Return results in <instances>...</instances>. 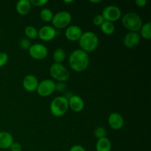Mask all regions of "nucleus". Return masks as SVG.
<instances>
[{
  "mask_svg": "<svg viewBox=\"0 0 151 151\" xmlns=\"http://www.w3.org/2000/svg\"><path fill=\"white\" fill-rule=\"evenodd\" d=\"M69 63L71 69L76 72H83L88 68L89 57L88 53L82 50H75L70 54Z\"/></svg>",
  "mask_w": 151,
  "mask_h": 151,
  "instance_id": "obj_1",
  "label": "nucleus"
},
{
  "mask_svg": "<svg viewBox=\"0 0 151 151\" xmlns=\"http://www.w3.org/2000/svg\"><path fill=\"white\" fill-rule=\"evenodd\" d=\"M78 42L81 50L87 53L91 52L98 47L99 38L94 32L88 31V32H83Z\"/></svg>",
  "mask_w": 151,
  "mask_h": 151,
  "instance_id": "obj_2",
  "label": "nucleus"
},
{
  "mask_svg": "<svg viewBox=\"0 0 151 151\" xmlns=\"http://www.w3.org/2000/svg\"><path fill=\"white\" fill-rule=\"evenodd\" d=\"M122 24L124 27L130 32H137L143 24L142 19L139 14L133 12L127 13L122 17Z\"/></svg>",
  "mask_w": 151,
  "mask_h": 151,
  "instance_id": "obj_3",
  "label": "nucleus"
},
{
  "mask_svg": "<svg viewBox=\"0 0 151 151\" xmlns=\"http://www.w3.org/2000/svg\"><path fill=\"white\" fill-rule=\"evenodd\" d=\"M50 112L53 116L60 117L67 112L69 109L68 98L64 96H58L50 103Z\"/></svg>",
  "mask_w": 151,
  "mask_h": 151,
  "instance_id": "obj_4",
  "label": "nucleus"
},
{
  "mask_svg": "<svg viewBox=\"0 0 151 151\" xmlns=\"http://www.w3.org/2000/svg\"><path fill=\"white\" fill-rule=\"evenodd\" d=\"M50 75L58 82L64 83L70 78V72L61 63H53L50 68Z\"/></svg>",
  "mask_w": 151,
  "mask_h": 151,
  "instance_id": "obj_5",
  "label": "nucleus"
},
{
  "mask_svg": "<svg viewBox=\"0 0 151 151\" xmlns=\"http://www.w3.org/2000/svg\"><path fill=\"white\" fill-rule=\"evenodd\" d=\"M72 22V15L68 11H60L54 15L52 20L53 27L55 29H63L69 26Z\"/></svg>",
  "mask_w": 151,
  "mask_h": 151,
  "instance_id": "obj_6",
  "label": "nucleus"
},
{
  "mask_svg": "<svg viewBox=\"0 0 151 151\" xmlns=\"http://www.w3.org/2000/svg\"><path fill=\"white\" fill-rule=\"evenodd\" d=\"M102 16L105 21L114 23L122 18V11L116 5H109L103 9Z\"/></svg>",
  "mask_w": 151,
  "mask_h": 151,
  "instance_id": "obj_7",
  "label": "nucleus"
},
{
  "mask_svg": "<svg viewBox=\"0 0 151 151\" xmlns=\"http://www.w3.org/2000/svg\"><path fill=\"white\" fill-rule=\"evenodd\" d=\"M55 85L56 83L52 80H44L39 82L36 91L41 97H49L55 91Z\"/></svg>",
  "mask_w": 151,
  "mask_h": 151,
  "instance_id": "obj_8",
  "label": "nucleus"
},
{
  "mask_svg": "<svg viewBox=\"0 0 151 151\" xmlns=\"http://www.w3.org/2000/svg\"><path fill=\"white\" fill-rule=\"evenodd\" d=\"M28 50L30 57L37 60H41L46 58L48 55V50L47 47L42 44H32Z\"/></svg>",
  "mask_w": 151,
  "mask_h": 151,
  "instance_id": "obj_9",
  "label": "nucleus"
},
{
  "mask_svg": "<svg viewBox=\"0 0 151 151\" xmlns=\"http://www.w3.org/2000/svg\"><path fill=\"white\" fill-rule=\"evenodd\" d=\"M57 36V30L51 25H45L38 30V37L44 41H50Z\"/></svg>",
  "mask_w": 151,
  "mask_h": 151,
  "instance_id": "obj_10",
  "label": "nucleus"
},
{
  "mask_svg": "<svg viewBox=\"0 0 151 151\" xmlns=\"http://www.w3.org/2000/svg\"><path fill=\"white\" fill-rule=\"evenodd\" d=\"M82 34V29L77 25H69L65 30V37L70 41H79Z\"/></svg>",
  "mask_w": 151,
  "mask_h": 151,
  "instance_id": "obj_11",
  "label": "nucleus"
},
{
  "mask_svg": "<svg viewBox=\"0 0 151 151\" xmlns=\"http://www.w3.org/2000/svg\"><path fill=\"white\" fill-rule=\"evenodd\" d=\"M124 119L120 114L117 112H112L108 118L109 125L114 130H119L123 127Z\"/></svg>",
  "mask_w": 151,
  "mask_h": 151,
  "instance_id": "obj_12",
  "label": "nucleus"
},
{
  "mask_svg": "<svg viewBox=\"0 0 151 151\" xmlns=\"http://www.w3.org/2000/svg\"><path fill=\"white\" fill-rule=\"evenodd\" d=\"M38 83L39 82H38V78L33 75H28L25 76L22 82L24 88L28 92L36 91Z\"/></svg>",
  "mask_w": 151,
  "mask_h": 151,
  "instance_id": "obj_13",
  "label": "nucleus"
},
{
  "mask_svg": "<svg viewBox=\"0 0 151 151\" xmlns=\"http://www.w3.org/2000/svg\"><path fill=\"white\" fill-rule=\"evenodd\" d=\"M68 103H69V108L77 113L82 111L85 106V103L82 97L75 94L72 95L68 99Z\"/></svg>",
  "mask_w": 151,
  "mask_h": 151,
  "instance_id": "obj_14",
  "label": "nucleus"
},
{
  "mask_svg": "<svg viewBox=\"0 0 151 151\" xmlns=\"http://www.w3.org/2000/svg\"><path fill=\"white\" fill-rule=\"evenodd\" d=\"M140 41V35L138 32H129L124 38V45L128 49H133L137 47Z\"/></svg>",
  "mask_w": 151,
  "mask_h": 151,
  "instance_id": "obj_15",
  "label": "nucleus"
},
{
  "mask_svg": "<svg viewBox=\"0 0 151 151\" xmlns=\"http://www.w3.org/2000/svg\"><path fill=\"white\" fill-rule=\"evenodd\" d=\"M14 142L13 135L7 131H0V149H10Z\"/></svg>",
  "mask_w": 151,
  "mask_h": 151,
  "instance_id": "obj_16",
  "label": "nucleus"
},
{
  "mask_svg": "<svg viewBox=\"0 0 151 151\" xmlns=\"http://www.w3.org/2000/svg\"><path fill=\"white\" fill-rule=\"evenodd\" d=\"M31 3L29 0H20L16 3V10L22 16L27 15L31 10Z\"/></svg>",
  "mask_w": 151,
  "mask_h": 151,
  "instance_id": "obj_17",
  "label": "nucleus"
},
{
  "mask_svg": "<svg viewBox=\"0 0 151 151\" xmlns=\"http://www.w3.org/2000/svg\"><path fill=\"white\" fill-rule=\"evenodd\" d=\"M111 142L107 137L97 139L95 145L96 151H111Z\"/></svg>",
  "mask_w": 151,
  "mask_h": 151,
  "instance_id": "obj_18",
  "label": "nucleus"
},
{
  "mask_svg": "<svg viewBox=\"0 0 151 151\" xmlns=\"http://www.w3.org/2000/svg\"><path fill=\"white\" fill-rule=\"evenodd\" d=\"M140 35L144 39L150 40L151 38V22H147L142 25L139 29Z\"/></svg>",
  "mask_w": 151,
  "mask_h": 151,
  "instance_id": "obj_19",
  "label": "nucleus"
},
{
  "mask_svg": "<svg viewBox=\"0 0 151 151\" xmlns=\"http://www.w3.org/2000/svg\"><path fill=\"white\" fill-rule=\"evenodd\" d=\"M53 60L55 63H61L65 60L66 58V52L61 48H58L53 52Z\"/></svg>",
  "mask_w": 151,
  "mask_h": 151,
  "instance_id": "obj_20",
  "label": "nucleus"
},
{
  "mask_svg": "<svg viewBox=\"0 0 151 151\" xmlns=\"http://www.w3.org/2000/svg\"><path fill=\"white\" fill-rule=\"evenodd\" d=\"M100 29L102 32L105 35H111L114 34L115 31V25L114 24L110 22H106L105 21L103 23V24L100 26Z\"/></svg>",
  "mask_w": 151,
  "mask_h": 151,
  "instance_id": "obj_21",
  "label": "nucleus"
},
{
  "mask_svg": "<svg viewBox=\"0 0 151 151\" xmlns=\"http://www.w3.org/2000/svg\"><path fill=\"white\" fill-rule=\"evenodd\" d=\"M52 11L49 8H44L40 12V17L44 22H51L53 19Z\"/></svg>",
  "mask_w": 151,
  "mask_h": 151,
  "instance_id": "obj_22",
  "label": "nucleus"
},
{
  "mask_svg": "<svg viewBox=\"0 0 151 151\" xmlns=\"http://www.w3.org/2000/svg\"><path fill=\"white\" fill-rule=\"evenodd\" d=\"M24 34L28 39H35L38 38V30L33 26H27L24 29Z\"/></svg>",
  "mask_w": 151,
  "mask_h": 151,
  "instance_id": "obj_23",
  "label": "nucleus"
},
{
  "mask_svg": "<svg viewBox=\"0 0 151 151\" xmlns=\"http://www.w3.org/2000/svg\"><path fill=\"white\" fill-rule=\"evenodd\" d=\"M94 137L97 139H100L106 137V136H107V131H106V128H104L103 127H97L94 130Z\"/></svg>",
  "mask_w": 151,
  "mask_h": 151,
  "instance_id": "obj_24",
  "label": "nucleus"
},
{
  "mask_svg": "<svg viewBox=\"0 0 151 151\" xmlns=\"http://www.w3.org/2000/svg\"><path fill=\"white\" fill-rule=\"evenodd\" d=\"M19 46H20V47L22 50H29V47H30L31 46L30 41H29V40L28 39V38H23L20 40V41H19Z\"/></svg>",
  "mask_w": 151,
  "mask_h": 151,
  "instance_id": "obj_25",
  "label": "nucleus"
},
{
  "mask_svg": "<svg viewBox=\"0 0 151 151\" xmlns=\"http://www.w3.org/2000/svg\"><path fill=\"white\" fill-rule=\"evenodd\" d=\"M9 60V55L6 52H0V68L7 64Z\"/></svg>",
  "mask_w": 151,
  "mask_h": 151,
  "instance_id": "obj_26",
  "label": "nucleus"
},
{
  "mask_svg": "<svg viewBox=\"0 0 151 151\" xmlns=\"http://www.w3.org/2000/svg\"><path fill=\"white\" fill-rule=\"evenodd\" d=\"M93 23L95 26L97 27H100L102 24H103V22H105L104 19L102 16V15H96L94 18H93Z\"/></svg>",
  "mask_w": 151,
  "mask_h": 151,
  "instance_id": "obj_27",
  "label": "nucleus"
},
{
  "mask_svg": "<svg viewBox=\"0 0 151 151\" xmlns=\"http://www.w3.org/2000/svg\"><path fill=\"white\" fill-rule=\"evenodd\" d=\"M31 5L35 7H43L48 3L47 0H29Z\"/></svg>",
  "mask_w": 151,
  "mask_h": 151,
  "instance_id": "obj_28",
  "label": "nucleus"
},
{
  "mask_svg": "<svg viewBox=\"0 0 151 151\" xmlns=\"http://www.w3.org/2000/svg\"><path fill=\"white\" fill-rule=\"evenodd\" d=\"M66 88V84L63 82L57 83L55 85V91H58V92H63L65 91Z\"/></svg>",
  "mask_w": 151,
  "mask_h": 151,
  "instance_id": "obj_29",
  "label": "nucleus"
},
{
  "mask_svg": "<svg viewBox=\"0 0 151 151\" xmlns=\"http://www.w3.org/2000/svg\"><path fill=\"white\" fill-rule=\"evenodd\" d=\"M10 149L11 151H22V146L19 142H14L12 144V145L10 146Z\"/></svg>",
  "mask_w": 151,
  "mask_h": 151,
  "instance_id": "obj_30",
  "label": "nucleus"
},
{
  "mask_svg": "<svg viewBox=\"0 0 151 151\" xmlns=\"http://www.w3.org/2000/svg\"><path fill=\"white\" fill-rule=\"evenodd\" d=\"M69 151H86V149L84 148L83 146L80 145H75L72 146Z\"/></svg>",
  "mask_w": 151,
  "mask_h": 151,
  "instance_id": "obj_31",
  "label": "nucleus"
},
{
  "mask_svg": "<svg viewBox=\"0 0 151 151\" xmlns=\"http://www.w3.org/2000/svg\"><path fill=\"white\" fill-rule=\"evenodd\" d=\"M135 3L138 7H144L147 5V0H137Z\"/></svg>",
  "mask_w": 151,
  "mask_h": 151,
  "instance_id": "obj_32",
  "label": "nucleus"
},
{
  "mask_svg": "<svg viewBox=\"0 0 151 151\" xmlns=\"http://www.w3.org/2000/svg\"><path fill=\"white\" fill-rule=\"evenodd\" d=\"M90 2L92 4H98V3L102 2L101 0H90Z\"/></svg>",
  "mask_w": 151,
  "mask_h": 151,
  "instance_id": "obj_33",
  "label": "nucleus"
},
{
  "mask_svg": "<svg viewBox=\"0 0 151 151\" xmlns=\"http://www.w3.org/2000/svg\"><path fill=\"white\" fill-rule=\"evenodd\" d=\"M63 2L66 3V4H70V3L74 2V1H72V0H69V1H64Z\"/></svg>",
  "mask_w": 151,
  "mask_h": 151,
  "instance_id": "obj_34",
  "label": "nucleus"
}]
</instances>
